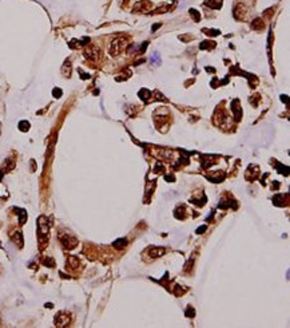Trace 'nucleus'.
Wrapping results in <instances>:
<instances>
[{"label": "nucleus", "instance_id": "1", "mask_svg": "<svg viewBox=\"0 0 290 328\" xmlns=\"http://www.w3.org/2000/svg\"><path fill=\"white\" fill-rule=\"evenodd\" d=\"M48 220H47V217L44 216H40L38 220V236H39V241H40V244L43 242V238L47 240V236H48Z\"/></svg>", "mask_w": 290, "mask_h": 328}, {"label": "nucleus", "instance_id": "2", "mask_svg": "<svg viewBox=\"0 0 290 328\" xmlns=\"http://www.w3.org/2000/svg\"><path fill=\"white\" fill-rule=\"evenodd\" d=\"M60 241H62V244L63 247L66 249H74L78 245V240H76V237H74V236H68V234H63V236H60Z\"/></svg>", "mask_w": 290, "mask_h": 328}, {"label": "nucleus", "instance_id": "3", "mask_svg": "<svg viewBox=\"0 0 290 328\" xmlns=\"http://www.w3.org/2000/svg\"><path fill=\"white\" fill-rule=\"evenodd\" d=\"M70 320H71L70 315L64 313V312H60V313L56 315V318H55V324L58 325V327H64V325H67V324L70 323Z\"/></svg>", "mask_w": 290, "mask_h": 328}, {"label": "nucleus", "instance_id": "4", "mask_svg": "<svg viewBox=\"0 0 290 328\" xmlns=\"http://www.w3.org/2000/svg\"><path fill=\"white\" fill-rule=\"evenodd\" d=\"M84 55L88 58V59H96L98 55H99V48L98 47H95V46H88L86 48V51H84Z\"/></svg>", "mask_w": 290, "mask_h": 328}, {"label": "nucleus", "instance_id": "5", "mask_svg": "<svg viewBox=\"0 0 290 328\" xmlns=\"http://www.w3.org/2000/svg\"><path fill=\"white\" fill-rule=\"evenodd\" d=\"M205 4L211 8H219L222 6V0H206Z\"/></svg>", "mask_w": 290, "mask_h": 328}, {"label": "nucleus", "instance_id": "6", "mask_svg": "<svg viewBox=\"0 0 290 328\" xmlns=\"http://www.w3.org/2000/svg\"><path fill=\"white\" fill-rule=\"evenodd\" d=\"M12 241H14V242L17 245V247H23V238H21V234L19 233V232H16V233L14 234V237H12Z\"/></svg>", "mask_w": 290, "mask_h": 328}, {"label": "nucleus", "instance_id": "7", "mask_svg": "<svg viewBox=\"0 0 290 328\" xmlns=\"http://www.w3.org/2000/svg\"><path fill=\"white\" fill-rule=\"evenodd\" d=\"M165 253V249L160 248V249H155V248H151L150 249V256L151 257H159V256H162Z\"/></svg>", "mask_w": 290, "mask_h": 328}, {"label": "nucleus", "instance_id": "8", "mask_svg": "<svg viewBox=\"0 0 290 328\" xmlns=\"http://www.w3.org/2000/svg\"><path fill=\"white\" fill-rule=\"evenodd\" d=\"M126 244H127V241L124 240V238H119V240H116L112 245H114V248H116V249H122L123 247H126Z\"/></svg>", "mask_w": 290, "mask_h": 328}, {"label": "nucleus", "instance_id": "9", "mask_svg": "<svg viewBox=\"0 0 290 328\" xmlns=\"http://www.w3.org/2000/svg\"><path fill=\"white\" fill-rule=\"evenodd\" d=\"M62 73L64 74L66 77H70V74H71V64H70L68 60L64 63V66H63V68H62Z\"/></svg>", "mask_w": 290, "mask_h": 328}, {"label": "nucleus", "instance_id": "10", "mask_svg": "<svg viewBox=\"0 0 290 328\" xmlns=\"http://www.w3.org/2000/svg\"><path fill=\"white\" fill-rule=\"evenodd\" d=\"M139 97L143 99V101H147L150 97V91L149 90H146V88H143V90L139 91Z\"/></svg>", "mask_w": 290, "mask_h": 328}, {"label": "nucleus", "instance_id": "11", "mask_svg": "<svg viewBox=\"0 0 290 328\" xmlns=\"http://www.w3.org/2000/svg\"><path fill=\"white\" fill-rule=\"evenodd\" d=\"M19 129H20L21 131H28V129H30V123H28L27 121H21V122L19 123Z\"/></svg>", "mask_w": 290, "mask_h": 328}, {"label": "nucleus", "instance_id": "12", "mask_svg": "<svg viewBox=\"0 0 290 328\" xmlns=\"http://www.w3.org/2000/svg\"><path fill=\"white\" fill-rule=\"evenodd\" d=\"M68 264L72 267V268H76V267L79 265V261H78V258H76V257H70L68 258Z\"/></svg>", "mask_w": 290, "mask_h": 328}, {"label": "nucleus", "instance_id": "13", "mask_svg": "<svg viewBox=\"0 0 290 328\" xmlns=\"http://www.w3.org/2000/svg\"><path fill=\"white\" fill-rule=\"evenodd\" d=\"M52 95H54V97L55 98H60L62 97V90H60V88H54V91H52Z\"/></svg>", "mask_w": 290, "mask_h": 328}, {"label": "nucleus", "instance_id": "14", "mask_svg": "<svg viewBox=\"0 0 290 328\" xmlns=\"http://www.w3.org/2000/svg\"><path fill=\"white\" fill-rule=\"evenodd\" d=\"M190 15L194 18V20H195V21L199 20V14H198V12H197L195 10H190Z\"/></svg>", "mask_w": 290, "mask_h": 328}, {"label": "nucleus", "instance_id": "15", "mask_svg": "<svg viewBox=\"0 0 290 328\" xmlns=\"http://www.w3.org/2000/svg\"><path fill=\"white\" fill-rule=\"evenodd\" d=\"M259 27H261V19H256V20L253 21L251 28H259Z\"/></svg>", "mask_w": 290, "mask_h": 328}, {"label": "nucleus", "instance_id": "16", "mask_svg": "<svg viewBox=\"0 0 290 328\" xmlns=\"http://www.w3.org/2000/svg\"><path fill=\"white\" fill-rule=\"evenodd\" d=\"M207 32H209L207 35H211V36H215V35H218V34H219V31H218V30H210V31H207Z\"/></svg>", "mask_w": 290, "mask_h": 328}, {"label": "nucleus", "instance_id": "17", "mask_svg": "<svg viewBox=\"0 0 290 328\" xmlns=\"http://www.w3.org/2000/svg\"><path fill=\"white\" fill-rule=\"evenodd\" d=\"M43 262H44V264H45L47 267H54V265H55V262L52 261V260H44Z\"/></svg>", "mask_w": 290, "mask_h": 328}, {"label": "nucleus", "instance_id": "18", "mask_svg": "<svg viewBox=\"0 0 290 328\" xmlns=\"http://www.w3.org/2000/svg\"><path fill=\"white\" fill-rule=\"evenodd\" d=\"M186 315H189L190 318H193V316H194V309H193V308H189V313L186 312Z\"/></svg>", "mask_w": 290, "mask_h": 328}, {"label": "nucleus", "instance_id": "19", "mask_svg": "<svg viewBox=\"0 0 290 328\" xmlns=\"http://www.w3.org/2000/svg\"><path fill=\"white\" fill-rule=\"evenodd\" d=\"M205 231H206V226H202V228H199V229H197V233H203Z\"/></svg>", "mask_w": 290, "mask_h": 328}]
</instances>
